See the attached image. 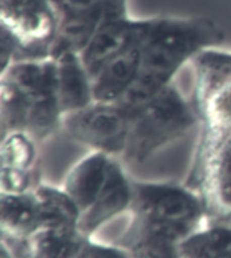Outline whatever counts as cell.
<instances>
[{
	"label": "cell",
	"instance_id": "2",
	"mask_svg": "<svg viewBox=\"0 0 231 258\" xmlns=\"http://www.w3.org/2000/svg\"><path fill=\"white\" fill-rule=\"evenodd\" d=\"M199 124L200 115L194 98H188L176 80L133 114L130 137L122 161L131 165H143Z\"/></svg>",
	"mask_w": 231,
	"mask_h": 258
},
{
	"label": "cell",
	"instance_id": "8",
	"mask_svg": "<svg viewBox=\"0 0 231 258\" xmlns=\"http://www.w3.org/2000/svg\"><path fill=\"white\" fill-rule=\"evenodd\" d=\"M133 180L121 158H113L100 194L88 210L81 214L80 231L93 238L115 218L129 214L133 202Z\"/></svg>",
	"mask_w": 231,
	"mask_h": 258
},
{
	"label": "cell",
	"instance_id": "5",
	"mask_svg": "<svg viewBox=\"0 0 231 258\" xmlns=\"http://www.w3.org/2000/svg\"><path fill=\"white\" fill-rule=\"evenodd\" d=\"M133 115L121 103H91L64 116L63 132L89 150L122 160L130 137Z\"/></svg>",
	"mask_w": 231,
	"mask_h": 258
},
{
	"label": "cell",
	"instance_id": "10",
	"mask_svg": "<svg viewBox=\"0 0 231 258\" xmlns=\"http://www.w3.org/2000/svg\"><path fill=\"white\" fill-rule=\"evenodd\" d=\"M53 58L55 61L57 95L64 116L95 102L92 76L85 68L80 53L64 51Z\"/></svg>",
	"mask_w": 231,
	"mask_h": 258
},
{
	"label": "cell",
	"instance_id": "14",
	"mask_svg": "<svg viewBox=\"0 0 231 258\" xmlns=\"http://www.w3.org/2000/svg\"><path fill=\"white\" fill-rule=\"evenodd\" d=\"M191 188L202 196L207 216L231 215V144L211 158Z\"/></svg>",
	"mask_w": 231,
	"mask_h": 258
},
{
	"label": "cell",
	"instance_id": "16",
	"mask_svg": "<svg viewBox=\"0 0 231 258\" xmlns=\"http://www.w3.org/2000/svg\"><path fill=\"white\" fill-rule=\"evenodd\" d=\"M42 227L79 229L81 210L64 186L41 181L34 188Z\"/></svg>",
	"mask_w": 231,
	"mask_h": 258
},
{
	"label": "cell",
	"instance_id": "20",
	"mask_svg": "<svg viewBox=\"0 0 231 258\" xmlns=\"http://www.w3.org/2000/svg\"><path fill=\"white\" fill-rule=\"evenodd\" d=\"M80 258H131L130 253L117 242L97 241L96 237L88 238Z\"/></svg>",
	"mask_w": 231,
	"mask_h": 258
},
{
	"label": "cell",
	"instance_id": "13",
	"mask_svg": "<svg viewBox=\"0 0 231 258\" xmlns=\"http://www.w3.org/2000/svg\"><path fill=\"white\" fill-rule=\"evenodd\" d=\"M42 227L34 190L23 194L0 192V242L14 245L26 241Z\"/></svg>",
	"mask_w": 231,
	"mask_h": 258
},
{
	"label": "cell",
	"instance_id": "12",
	"mask_svg": "<svg viewBox=\"0 0 231 258\" xmlns=\"http://www.w3.org/2000/svg\"><path fill=\"white\" fill-rule=\"evenodd\" d=\"M89 237L79 229L41 227L26 241L6 245L18 258H80Z\"/></svg>",
	"mask_w": 231,
	"mask_h": 258
},
{
	"label": "cell",
	"instance_id": "3",
	"mask_svg": "<svg viewBox=\"0 0 231 258\" xmlns=\"http://www.w3.org/2000/svg\"><path fill=\"white\" fill-rule=\"evenodd\" d=\"M127 215L162 226L183 239L199 229L207 218L198 190L175 181L133 180V202Z\"/></svg>",
	"mask_w": 231,
	"mask_h": 258
},
{
	"label": "cell",
	"instance_id": "11",
	"mask_svg": "<svg viewBox=\"0 0 231 258\" xmlns=\"http://www.w3.org/2000/svg\"><path fill=\"white\" fill-rule=\"evenodd\" d=\"M183 238L172 230L130 216V222L117 243L131 258H180Z\"/></svg>",
	"mask_w": 231,
	"mask_h": 258
},
{
	"label": "cell",
	"instance_id": "4",
	"mask_svg": "<svg viewBox=\"0 0 231 258\" xmlns=\"http://www.w3.org/2000/svg\"><path fill=\"white\" fill-rule=\"evenodd\" d=\"M0 25L17 43L18 59L43 58L50 57L60 18L51 0H0Z\"/></svg>",
	"mask_w": 231,
	"mask_h": 258
},
{
	"label": "cell",
	"instance_id": "15",
	"mask_svg": "<svg viewBox=\"0 0 231 258\" xmlns=\"http://www.w3.org/2000/svg\"><path fill=\"white\" fill-rule=\"evenodd\" d=\"M113 157L89 150L87 156L76 162L67 173L61 185L72 196L81 214L88 210L100 194L108 176Z\"/></svg>",
	"mask_w": 231,
	"mask_h": 258
},
{
	"label": "cell",
	"instance_id": "17",
	"mask_svg": "<svg viewBox=\"0 0 231 258\" xmlns=\"http://www.w3.org/2000/svg\"><path fill=\"white\" fill-rule=\"evenodd\" d=\"M194 69V93L231 80V51L216 47L207 49L191 63Z\"/></svg>",
	"mask_w": 231,
	"mask_h": 258
},
{
	"label": "cell",
	"instance_id": "21",
	"mask_svg": "<svg viewBox=\"0 0 231 258\" xmlns=\"http://www.w3.org/2000/svg\"><path fill=\"white\" fill-rule=\"evenodd\" d=\"M0 258H18L11 250L3 243H0Z\"/></svg>",
	"mask_w": 231,
	"mask_h": 258
},
{
	"label": "cell",
	"instance_id": "22",
	"mask_svg": "<svg viewBox=\"0 0 231 258\" xmlns=\"http://www.w3.org/2000/svg\"><path fill=\"white\" fill-rule=\"evenodd\" d=\"M227 258H231V255H230V257H227Z\"/></svg>",
	"mask_w": 231,
	"mask_h": 258
},
{
	"label": "cell",
	"instance_id": "19",
	"mask_svg": "<svg viewBox=\"0 0 231 258\" xmlns=\"http://www.w3.org/2000/svg\"><path fill=\"white\" fill-rule=\"evenodd\" d=\"M30 99L10 81L0 79V126L2 137L14 132H26Z\"/></svg>",
	"mask_w": 231,
	"mask_h": 258
},
{
	"label": "cell",
	"instance_id": "6",
	"mask_svg": "<svg viewBox=\"0 0 231 258\" xmlns=\"http://www.w3.org/2000/svg\"><path fill=\"white\" fill-rule=\"evenodd\" d=\"M60 18L59 34L51 54L80 53L99 26L109 18L129 14L127 0H51Z\"/></svg>",
	"mask_w": 231,
	"mask_h": 258
},
{
	"label": "cell",
	"instance_id": "1",
	"mask_svg": "<svg viewBox=\"0 0 231 258\" xmlns=\"http://www.w3.org/2000/svg\"><path fill=\"white\" fill-rule=\"evenodd\" d=\"M224 30L207 17H153L143 39L141 72L121 102L131 115L207 49L224 41Z\"/></svg>",
	"mask_w": 231,
	"mask_h": 258
},
{
	"label": "cell",
	"instance_id": "18",
	"mask_svg": "<svg viewBox=\"0 0 231 258\" xmlns=\"http://www.w3.org/2000/svg\"><path fill=\"white\" fill-rule=\"evenodd\" d=\"M38 142L26 132L2 137V168L38 172Z\"/></svg>",
	"mask_w": 231,
	"mask_h": 258
},
{
	"label": "cell",
	"instance_id": "7",
	"mask_svg": "<svg viewBox=\"0 0 231 258\" xmlns=\"http://www.w3.org/2000/svg\"><path fill=\"white\" fill-rule=\"evenodd\" d=\"M150 18H133L129 14L105 19L87 46L80 51L81 59L92 79L105 65L130 49L146 33Z\"/></svg>",
	"mask_w": 231,
	"mask_h": 258
},
{
	"label": "cell",
	"instance_id": "9",
	"mask_svg": "<svg viewBox=\"0 0 231 258\" xmlns=\"http://www.w3.org/2000/svg\"><path fill=\"white\" fill-rule=\"evenodd\" d=\"M145 35L130 49H127L122 54L111 59L104 68L93 77V95H95L96 102L121 103L129 93V91L133 88L141 72Z\"/></svg>",
	"mask_w": 231,
	"mask_h": 258
}]
</instances>
